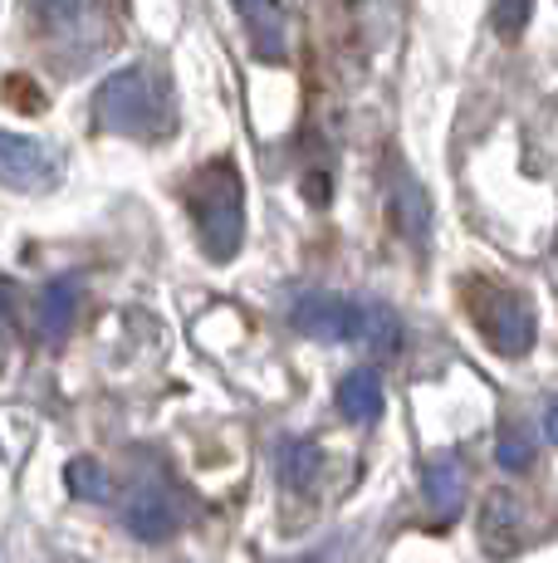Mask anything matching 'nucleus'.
<instances>
[{
	"label": "nucleus",
	"mask_w": 558,
	"mask_h": 563,
	"mask_svg": "<svg viewBox=\"0 0 558 563\" xmlns=\"http://www.w3.org/2000/svg\"><path fill=\"white\" fill-rule=\"evenodd\" d=\"M235 15H241L245 35H250L255 59L284 64L289 35H284V5H279V0H235Z\"/></svg>",
	"instance_id": "obj_6"
},
{
	"label": "nucleus",
	"mask_w": 558,
	"mask_h": 563,
	"mask_svg": "<svg viewBox=\"0 0 558 563\" xmlns=\"http://www.w3.org/2000/svg\"><path fill=\"white\" fill-rule=\"evenodd\" d=\"M422 485H426V500L436 505V519H456V515H460V495H466V475H460V465L450 461V456H436L432 465H426Z\"/></svg>",
	"instance_id": "obj_11"
},
{
	"label": "nucleus",
	"mask_w": 558,
	"mask_h": 563,
	"mask_svg": "<svg viewBox=\"0 0 558 563\" xmlns=\"http://www.w3.org/2000/svg\"><path fill=\"white\" fill-rule=\"evenodd\" d=\"M289 323L319 343H362V349L397 353L402 349V323L392 309L362 305L343 295H299L289 305Z\"/></svg>",
	"instance_id": "obj_2"
},
{
	"label": "nucleus",
	"mask_w": 558,
	"mask_h": 563,
	"mask_svg": "<svg viewBox=\"0 0 558 563\" xmlns=\"http://www.w3.org/2000/svg\"><path fill=\"white\" fill-rule=\"evenodd\" d=\"M93 118H99V128L123 137H167L177 128V103H171L163 74L147 69V64H133V69H118L99 84Z\"/></svg>",
	"instance_id": "obj_1"
},
{
	"label": "nucleus",
	"mask_w": 558,
	"mask_h": 563,
	"mask_svg": "<svg viewBox=\"0 0 558 563\" xmlns=\"http://www.w3.org/2000/svg\"><path fill=\"white\" fill-rule=\"evenodd\" d=\"M59 177V162L40 137H20L0 128V187L10 191H49Z\"/></svg>",
	"instance_id": "obj_5"
},
{
	"label": "nucleus",
	"mask_w": 558,
	"mask_h": 563,
	"mask_svg": "<svg viewBox=\"0 0 558 563\" xmlns=\"http://www.w3.org/2000/svg\"><path fill=\"white\" fill-rule=\"evenodd\" d=\"M74 313H79V285L74 279H55V285H45V295H40V333L45 339H64L74 323Z\"/></svg>",
	"instance_id": "obj_12"
},
{
	"label": "nucleus",
	"mask_w": 558,
	"mask_h": 563,
	"mask_svg": "<svg viewBox=\"0 0 558 563\" xmlns=\"http://www.w3.org/2000/svg\"><path fill=\"white\" fill-rule=\"evenodd\" d=\"M187 211L197 221L201 251L211 260H231L245 241V191L231 162H207L187 187Z\"/></svg>",
	"instance_id": "obj_3"
},
{
	"label": "nucleus",
	"mask_w": 558,
	"mask_h": 563,
	"mask_svg": "<svg viewBox=\"0 0 558 563\" xmlns=\"http://www.w3.org/2000/svg\"><path fill=\"white\" fill-rule=\"evenodd\" d=\"M529 10H534V0H500L495 5V30L504 40H514L524 30V20H529Z\"/></svg>",
	"instance_id": "obj_16"
},
{
	"label": "nucleus",
	"mask_w": 558,
	"mask_h": 563,
	"mask_svg": "<svg viewBox=\"0 0 558 563\" xmlns=\"http://www.w3.org/2000/svg\"><path fill=\"white\" fill-rule=\"evenodd\" d=\"M319 461H324V451L314 446V441H289L284 446V485H309L319 471Z\"/></svg>",
	"instance_id": "obj_14"
},
{
	"label": "nucleus",
	"mask_w": 558,
	"mask_h": 563,
	"mask_svg": "<svg viewBox=\"0 0 558 563\" xmlns=\"http://www.w3.org/2000/svg\"><path fill=\"white\" fill-rule=\"evenodd\" d=\"M495 461L504 465V471H529V461H534V441L524 437L520 427H504V431H500V441H495Z\"/></svg>",
	"instance_id": "obj_15"
},
{
	"label": "nucleus",
	"mask_w": 558,
	"mask_h": 563,
	"mask_svg": "<svg viewBox=\"0 0 558 563\" xmlns=\"http://www.w3.org/2000/svg\"><path fill=\"white\" fill-rule=\"evenodd\" d=\"M123 525L133 529L137 539L157 544V539H167L171 529H177V510H171V500L163 490H133L123 505Z\"/></svg>",
	"instance_id": "obj_8"
},
{
	"label": "nucleus",
	"mask_w": 558,
	"mask_h": 563,
	"mask_svg": "<svg viewBox=\"0 0 558 563\" xmlns=\"http://www.w3.org/2000/svg\"><path fill=\"white\" fill-rule=\"evenodd\" d=\"M382 407H388V397H382V377L372 367H358L338 383V411L348 421H378Z\"/></svg>",
	"instance_id": "obj_10"
},
{
	"label": "nucleus",
	"mask_w": 558,
	"mask_h": 563,
	"mask_svg": "<svg viewBox=\"0 0 558 563\" xmlns=\"http://www.w3.org/2000/svg\"><path fill=\"white\" fill-rule=\"evenodd\" d=\"M470 313H476L480 333L490 339V349L504 353V358H520V353L534 349V309L514 289H476Z\"/></svg>",
	"instance_id": "obj_4"
},
{
	"label": "nucleus",
	"mask_w": 558,
	"mask_h": 563,
	"mask_svg": "<svg viewBox=\"0 0 558 563\" xmlns=\"http://www.w3.org/2000/svg\"><path fill=\"white\" fill-rule=\"evenodd\" d=\"M64 481H69V495H79V500H109V490H113L109 471L99 461H74Z\"/></svg>",
	"instance_id": "obj_13"
},
{
	"label": "nucleus",
	"mask_w": 558,
	"mask_h": 563,
	"mask_svg": "<svg viewBox=\"0 0 558 563\" xmlns=\"http://www.w3.org/2000/svg\"><path fill=\"white\" fill-rule=\"evenodd\" d=\"M388 201H392V221H397V231H402L412 245H422V241H426V231H432V201H426V191L416 187V181L406 177L402 167L392 172V191H388Z\"/></svg>",
	"instance_id": "obj_7"
},
{
	"label": "nucleus",
	"mask_w": 558,
	"mask_h": 563,
	"mask_svg": "<svg viewBox=\"0 0 558 563\" xmlns=\"http://www.w3.org/2000/svg\"><path fill=\"white\" fill-rule=\"evenodd\" d=\"M520 519H524V510L514 495H504V490L490 495L486 510H480V539H486L490 554H510V549L520 544Z\"/></svg>",
	"instance_id": "obj_9"
},
{
	"label": "nucleus",
	"mask_w": 558,
	"mask_h": 563,
	"mask_svg": "<svg viewBox=\"0 0 558 563\" xmlns=\"http://www.w3.org/2000/svg\"><path fill=\"white\" fill-rule=\"evenodd\" d=\"M83 0H40V15L49 20V25H69L74 15H79Z\"/></svg>",
	"instance_id": "obj_17"
},
{
	"label": "nucleus",
	"mask_w": 558,
	"mask_h": 563,
	"mask_svg": "<svg viewBox=\"0 0 558 563\" xmlns=\"http://www.w3.org/2000/svg\"><path fill=\"white\" fill-rule=\"evenodd\" d=\"M544 431H549V441L558 446V397L549 402V411H544Z\"/></svg>",
	"instance_id": "obj_18"
}]
</instances>
